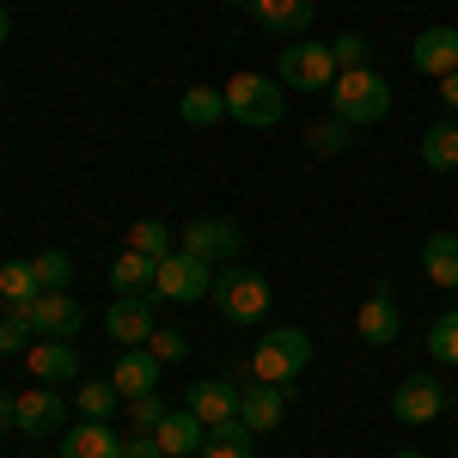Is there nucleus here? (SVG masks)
I'll return each instance as SVG.
<instances>
[{"label":"nucleus","instance_id":"4468645a","mask_svg":"<svg viewBox=\"0 0 458 458\" xmlns=\"http://www.w3.org/2000/svg\"><path fill=\"white\" fill-rule=\"evenodd\" d=\"M25 367H31L37 386H62L80 373V349L73 343H55V336H37L31 349H25Z\"/></svg>","mask_w":458,"mask_h":458},{"label":"nucleus","instance_id":"0eeeda50","mask_svg":"<svg viewBox=\"0 0 458 458\" xmlns=\"http://www.w3.org/2000/svg\"><path fill=\"white\" fill-rule=\"evenodd\" d=\"M177 245L190 250V257H202V263H226V257H239L245 233H239L233 220H220V214H202V220H190V226L177 233Z\"/></svg>","mask_w":458,"mask_h":458},{"label":"nucleus","instance_id":"39448f33","mask_svg":"<svg viewBox=\"0 0 458 458\" xmlns=\"http://www.w3.org/2000/svg\"><path fill=\"white\" fill-rule=\"evenodd\" d=\"M214 293V263L202 257H190V250L177 245L165 263H159V276H153V300H172V306H196V300H208Z\"/></svg>","mask_w":458,"mask_h":458},{"label":"nucleus","instance_id":"6ab92c4d","mask_svg":"<svg viewBox=\"0 0 458 458\" xmlns=\"http://www.w3.org/2000/svg\"><path fill=\"white\" fill-rule=\"evenodd\" d=\"M183 410H196L208 428L214 422H233V416H239V386H233V379H196L190 397H183Z\"/></svg>","mask_w":458,"mask_h":458},{"label":"nucleus","instance_id":"f704fd0d","mask_svg":"<svg viewBox=\"0 0 458 458\" xmlns=\"http://www.w3.org/2000/svg\"><path fill=\"white\" fill-rule=\"evenodd\" d=\"M147 349H153V360H183V354H190V336H183V330H153Z\"/></svg>","mask_w":458,"mask_h":458},{"label":"nucleus","instance_id":"c756f323","mask_svg":"<svg viewBox=\"0 0 458 458\" xmlns=\"http://www.w3.org/2000/svg\"><path fill=\"white\" fill-rule=\"evenodd\" d=\"M354 129L343 123V116H324V123H312V153L318 159H336V153H349Z\"/></svg>","mask_w":458,"mask_h":458},{"label":"nucleus","instance_id":"2eb2a0df","mask_svg":"<svg viewBox=\"0 0 458 458\" xmlns=\"http://www.w3.org/2000/svg\"><path fill=\"white\" fill-rule=\"evenodd\" d=\"M360 336H367L373 349H391V343L403 336V312H397L391 287H373V293L360 300Z\"/></svg>","mask_w":458,"mask_h":458},{"label":"nucleus","instance_id":"20e7f679","mask_svg":"<svg viewBox=\"0 0 458 458\" xmlns=\"http://www.w3.org/2000/svg\"><path fill=\"white\" fill-rule=\"evenodd\" d=\"M257 379H269V386H293L306 367H312V336L306 330H263V343H257Z\"/></svg>","mask_w":458,"mask_h":458},{"label":"nucleus","instance_id":"4be33fe9","mask_svg":"<svg viewBox=\"0 0 458 458\" xmlns=\"http://www.w3.org/2000/svg\"><path fill=\"white\" fill-rule=\"evenodd\" d=\"M422 269L434 287H453L458 293V233H434L422 245Z\"/></svg>","mask_w":458,"mask_h":458},{"label":"nucleus","instance_id":"4c0bfd02","mask_svg":"<svg viewBox=\"0 0 458 458\" xmlns=\"http://www.w3.org/2000/svg\"><path fill=\"white\" fill-rule=\"evenodd\" d=\"M440 98H446V110H453V116H458V68L446 73V80H440Z\"/></svg>","mask_w":458,"mask_h":458},{"label":"nucleus","instance_id":"7c9ffc66","mask_svg":"<svg viewBox=\"0 0 458 458\" xmlns=\"http://www.w3.org/2000/svg\"><path fill=\"white\" fill-rule=\"evenodd\" d=\"M428 354L446 360V367H458V312H440L428 324Z\"/></svg>","mask_w":458,"mask_h":458},{"label":"nucleus","instance_id":"9b49d317","mask_svg":"<svg viewBox=\"0 0 458 458\" xmlns=\"http://www.w3.org/2000/svg\"><path fill=\"white\" fill-rule=\"evenodd\" d=\"M287 416V386H269V379H250L239 386V422L250 434H269V428H282Z\"/></svg>","mask_w":458,"mask_h":458},{"label":"nucleus","instance_id":"bb28decb","mask_svg":"<svg viewBox=\"0 0 458 458\" xmlns=\"http://www.w3.org/2000/svg\"><path fill=\"white\" fill-rule=\"evenodd\" d=\"M37 293H43V282H37L31 263H6V269H0V300H6V306H31Z\"/></svg>","mask_w":458,"mask_h":458},{"label":"nucleus","instance_id":"2f4dec72","mask_svg":"<svg viewBox=\"0 0 458 458\" xmlns=\"http://www.w3.org/2000/svg\"><path fill=\"white\" fill-rule=\"evenodd\" d=\"M330 55H336V73H349V68H373V37L343 31L336 43H330Z\"/></svg>","mask_w":458,"mask_h":458},{"label":"nucleus","instance_id":"c9c22d12","mask_svg":"<svg viewBox=\"0 0 458 458\" xmlns=\"http://www.w3.org/2000/svg\"><path fill=\"white\" fill-rule=\"evenodd\" d=\"M123 458H165V453H159L153 434H135V440H123Z\"/></svg>","mask_w":458,"mask_h":458},{"label":"nucleus","instance_id":"a211bd4d","mask_svg":"<svg viewBox=\"0 0 458 458\" xmlns=\"http://www.w3.org/2000/svg\"><path fill=\"white\" fill-rule=\"evenodd\" d=\"M410 62L422 73H434V80H446V73L458 68V31L453 25H428V31L416 37V49H410Z\"/></svg>","mask_w":458,"mask_h":458},{"label":"nucleus","instance_id":"e433bc0d","mask_svg":"<svg viewBox=\"0 0 458 458\" xmlns=\"http://www.w3.org/2000/svg\"><path fill=\"white\" fill-rule=\"evenodd\" d=\"M0 428H19V397L0 391Z\"/></svg>","mask_w":458,"mask_h":458},{"label":"nucleus","instance_id":"f3484780","mask_svg":"<svg viewBox=\"0 0 458 458\" xmlns=\"http://www.w3.org/2000/svg\"><path fill=\"white\" fill-rule=\"evenodd\" d=\"M159 373H165V360H153V349H129V354H116L110 386L123 391V403H129V397H147V391L159 386Z\"/></svg>","mask_w":458,"mask_h":458},{"label":"nucleus","instance_id":"58836bf2","mask_svg":"<svg viewBox=\"0 0 458 458\" xmlns=\"http://www.w3.org/2000/svg\"><path fill=\"white\" fill-rule=\"evenodd\" d=\"M6 37H13V13L0 6V49H6Z\"/></svg>","mask_w":458,"mask_h":458},{"label":"nucleus","instance_id":"b1692460","mask_svg":"<svg viewBox=\"0 0 458 458\" xmlns=\"http://www.w3.org/2000/svg\"><path fill=\"white\" fill-rule=\"evenodd\" d=\"M177 116H183L190 129H214V123L226 116V92H214V86H190V92L177 98Z\"/></svg>","mask_w":458,"mask_h":458},{"label":"nucleus","instance_id":"9d476101","mask_svg":"<svg viewBox=\"0 0 458 458\" xmlns=\"http://www.w3.org/2000/svg\"><path fill=\"white\" fill-rule=\"evenodd\" d=\"M55 428H68V397H62L55 386L19 391V434L43 440V434H55Z\"/></svg>","mask_w":458,"mask_h":458},{"label":"nucleus","instance_id":"1a4fd4ad","mask_svg":"<svg viewBox=\"0 0 458 458\" xmlns=\"http://www.w3.org/2000/svg\"><path fill=\"white\" fill-rule=\"evenodd\" d=\"M80 300H73L68 287H43L31 300V324H37V336H55V343H73V330H80Z\"/></svg>","mask_w":458,"mask_h":458},{"label":"nucleus","instance_id":"393cba45","mask_svg":"<svg viewBox=\"0 0 458 458\" xmlns=\"http://www.w3.org/2000/svg\"><path fill=\"white\" fill-rule=\"evenodd\" d=\"M250 446H257V434H250V428L233 416V422H214V428H208L202 458H250Z\"/></svg>","mask_w":458,"mask_h":458},{"label":"nucleus","instance_id":"f8f14e48","mask_svg":"<svg viewBox=\"0 0 458 458\" xmlns=\"http://www.w3.org/2000/svg\"><path fill=\"white\" fill-rule=\"evenodd\" d=\"M312 13H318L312 0H250V19L269 37H287V43H300L312 31Z\"/></svg>","mask_w":458,"mask_h":458},{"label":"nucleus","instance_id":"72a5a7b5","mask_svg":"<svg viewBox=\"0 0 458 458\" xmlns=\"http://www.w3.org/2000/svg\"><path fill=\"white\" fill-rule=\"evenodd\" d=\"M165 416H172V410H165V397H159V391H147V397H129V422L141 428V434H153V428L165 422Z\"/></svg>","mask_w":458,"mask_h":458},{"label":"nucleus","instance_id":"ea45409f","mask_svg":"<svg viewBox=\"0 0 458 458\" xmlns=\"http://www.w3.org/2000/svg\"><path fill=\"white\" fill-rule=\"evenodd\" d=\"M397 458H428V453H397Z\"/></svg>","mask_w":458,"mask_h":458},{"label":"nucleus","instance_id":"a19ab883","mask_svg":"<svg viewBox=\"0 0 458 458\" xmlns=\"http://www.w3.org/2000/svg\"><path fill=\"white\" fill-rule=\"evenodd\" d=\"M226 6H250V0H226Z\"/></svg>","mask_w":458,"mask_h":458},{"label":"nucleus","instance_id":"ddd939ff","mask_svg":"<svg viewBox=\"0 0 458 458\" xmlns=\"http://www.w3.org/2000/svg\"><path fill=\"white\" fill-rule=\"evenodd\" d=\"M105 330H110V343H123V349H147V336L159 330V324H153V300H123V293H116Z\"/></svg>","mask_w":458,"mask_h":458},{"label":"nucleus","instance_id":"cd10ccee","mask_svg":"<svg viewBox=\"0 0 458 458\" xmlns=\"http://www.w3.org/2000/svg\"><path fill=\"white\" fill-rule=\"evenodd\" d=\"M116 403H123V391L110 386V379H86V386H80V416H86V422H110Z\"/></svg>","mask_w":458,"mask_h":458},{"label":"nucleus","instance_id":"f03ea898","mask_svg":"<svg viewBox=\"0 0 458 458\" xmlns=\"http://www.w3.org/2000/svg\"><path fill=\"white\" fill-rule=\"evenodd\" d=\"M220 92H226V116L245 123V129H276L287 110L282 80H263V73H233Z\"/></svg>","mask_w":458,"mask_h":458},{"label":"nucleus","instance_id":"7ed1b4c3","mask_svg":"<svg viewBox=\"0 0 458 458\" xmlns=\"http://www.w3.org/2000/svg\"><path fill=\"white\" fill-rule=\"evenodd\" d=\"M269 300H276V287L263 282V269H220L214 276V306L226 324H263Z\"/></svg>","mask_w":458,"mask_h":458},{"label":"nucleus","instance_id":"6e6552de","mask_svg":"<svg viewBox=\"0 0 458 458\" xmlns=\"http://www.w3.org/2000/svg\"><path fill=\"white\" fill-rule=\"evenodd\" d=\"M440 410H446V386H440L434 373H410L403 386L391 391V416H397V422H410V428L434 422Z\"/></svg>","mask_w":458,"mask_h":458},{"label":"nucleus","instance_id":"473e14b6","mask_svg":"<svg viewBox=\"0 0 458 458\" xmlns=\"http://www.w3.org/2000/svg\"><path fill=\"white\" fill-rule=\"evenodd\" d=\"M31 269H37L43 287H68L73 282V257L68 250H43V257H31Z\"/></svg>","mask_w":458,"mask_h":458},{"label":"nucleus","instance_id":"aec40b11","mask_svg":"<svg viewBox=\"0 0 458 458\" xmlns=\"http://www.w3.org/2000/svg\"><path fill=\"white\" fill-rule=\"evenodd\" d=\"M153 276H159V263H153V257L123 250V257L110 263V293H123V300H153Z\"/></svg>","mask_w":458,"mask_h":458},{"label":"nucleus","instance_id":"dca6fc26","mask_svg":"<svg viewBox=\"0 0 458 458\" xmlns=\"http://www.w3.org/2000/svg\"><path fill=\"white\" fill-rule=\"evenodd\" d=\"M153 440H159V453H165V458H196V453H202V440H208V422H202L196 410H172L165 422L153 428Z\"/></svg>","mask_w":458,"mask_h":458},{"label":"nucleus","instance_id":"f257e3e1","mask_svg":"<svg viewBox=\"0 0 458 458\" xmlns=\"http://www.w3.org/2000/svg\"><path fill=\"white\" fill-rule=\"evenodd\" d=\"M330 116H343L349 129H373V123H386V116H391L386 73H373V68L336 73V86H330Z\"/></svg>","mask_w":458,"mask_h":458},{"label":"nucleus","instance_id":"412c9836","mask_svg":"<svg viewBox=\"0 0 458 458\" xmlns=\"http://www.w3.org/2000/svg\"><path fill=\"white\" fill-rule=\"evenodd\" d=\"M62 458H123V440H116L110 422H80V428H68Z\"/></svg>","mask_w":458,"mask_h":458},{"label":"nucleus","instance_id":"a878e982","mask_svg":"<svg viewBox=\"0 0 458 458\" xmlns=\"http://www.w3.org/2000/svg\"><path fill=\"white\" fill-rule=\"evenodd\" d=\"M129 250H141V257H153V263H165V257L177 250V239H172L165 220H135V226H129Z\"/></svg>","mask_w":458,"mask_h":458},{"label":"nucleus","instance_id":"5701e85b","mask_svg":"<svg viewBox=\"0 0 458 458\" xmlns=\"http://www.w3.org/2000/svg\"><path fill=\"white\" fill-rule=\"evenodd\" d=\"M422 165L428 172H458V116L422 129Z\"/></svg>","mask_w":458,"mask_h":458},{"label":"nucleus","instance_id":"c85d7f7f","mask_svg":"<svg viewBox=\"0 0 458 458\" xmlns=\"http://www.w3.org/2000/svg\"><path fill=\"white\" fill-rule=\"evenodd\" d=\"M37 343V324H31V306H13V312L0 318V354H19Z\"/></svg>","mask_w":458,"mask_h":458},{"label":"nucleus","instance_id":"423d86ee","mask_svg":"<svg viewBox=\"0 0 458 458\" xmlns=\"http://www.w3.org/2000/svg\"><path fill=\"white\" fill-rule=\"evenodd\" d=\"M276 80L293 86V92H330L336 86V55H330V43H287L282 62H276Z\"/></svg>","mask_w":458,"mask_h":458}]
</instances>
